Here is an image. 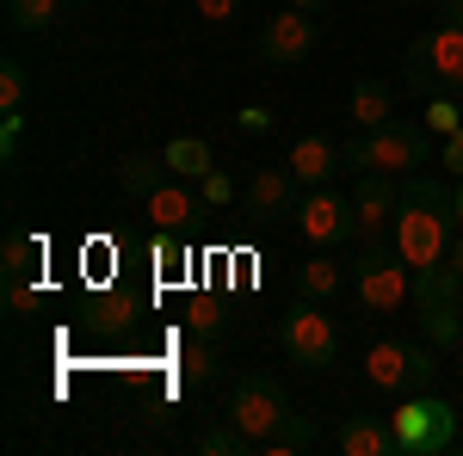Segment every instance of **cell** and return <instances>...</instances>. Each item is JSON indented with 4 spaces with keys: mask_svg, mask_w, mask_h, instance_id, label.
I'll use <instances>...</instances> for the list:
<instances>
[{
    "mask_svg": "<svg viewBox=\"0 0 463 456\" xmlns=\"http://www.w3.org/2000/svg\"><path fill=\"white\" fill-rule=\"evenodd\" d=\"M167 179H174V167H167L161 154H130V161L118 167V185H124L130 198H148V191H155V185H167Z\"/></svg>",
    "mask_w": 463,
    "mask_h": 456,
    "instance_id": "cell-19",
    "label": "cell"
},
{
    "mask_svg": "<svg viewBox=\"0 0 463 456\" xmlns=\"http://www.w3.org/2000/svg\"><path fill=\"white\" fill-rule=\"evenodd\" d=\"M285 414H290L285 383H272V377H241L235 395H229V425H241L253 444H266L285 425Z\"/></svg>",
    "mask_w": 463,
    "mask_h": 456,
    "instance_id": "cell-9",
    "label": "cell"
},
{
    "mask_svg": "<svg viewBox=\"0 0 463 456\" xmlns=\"http://www.w3.org/2000/svg\"><path fill=\"white\" fill-rule=\"evenodd\" d=\"M303 451H316V425L303 414H285V425L260 444V456H303Z\"/></svg>",
    "mask_w": 463,
    "mask_h": 456,
    "instance_id": "cell-22",
    "label": "cell"
},
{
    "mask_svg": "<svg viewBox=\"0 0 463 456\" xmlns=\"http://www.w3.org/2000/svg\"><path fill=\"white\" fill-rule=\"evenodd\" d=\"M346 117H353L358 130H383V124L395 117V87L377 80V74H358L353 93H346Z\"/></svg>",
    "mask_w": 463,
    "mask_h": 456,
    "instance_id": "cell-17",
    "label": "cell"
},
{
    "mask_svg": "<svg viewBox=\"0 0 463 456\" xmlns=\"http://www.w3.org/2000/svg\"><path fill=\"white\" fill-rule=\"evenodd\" d=\"M427 130L439 142L451 136V130H463V111H458V99H445V93H439V99H427Z\"/></svg>",
    "mask_w": 463,
    "mask_h": 456,
    "instance_id": "cell-27",
    "label": "cell"
},
{
    "mask_svg": "<svg viewBox=\"0 0 463 456\" xmlns=\"http://www.w3.org/2000/svg\"><path fill=\"white\" fill-rule=\"evenodd\" d=\"M297 228L316 247H334V241H346V235H358V210H353V198H340L334 185H316L297 204Z\"/></svg>",
    "mask_w": 463,
    "mask_h": 456,
    "instance_id": "cell-10",
    "label": "cell"
},
{
    "mask_svg": "<svg viewBox=\"0 0 463 456\" xmlns=\"http://www.w3.org/2000/svg\"><path fill=\"white\" fill-rule=\"evenodd\" d=\"M340 154H346L353 173H420L432 161V136L420 124L390 117L383 130H358L353 142H340Z\"/></svg>",
    "mask_w": 463,
    "mask_h": 456,
    "instance_id": "cell-3",
    "label": "cell"
},
{
    "mask_svg": "<svg viewBox=\"0 0 463 456\" xmlns=\"http://www.w3.org/2000/svg\"><path fill=\"white\" fill-rule=\"evenodd\" d=\"M241 130H248V136L272 130V111H266V106H248V111H241Z\"/></svg>",
    "mask_w": 463,
    "mask_h": 456,
    "instance_id": "cell-34",
    "label": "cell"
},
{
    "mask_svg": "<svg viewBox=\"0 0 463 456\" xmlns=\"http://www.w3.org/2000/svg\"><path fill=\"white\" fill-rule=\"evenodd\" d=\"M248 451H260L241 425H216V432H204L198 438V456H248Z\"/></svg>",
    "mask_w": 463,
    "mask_h": 456,
    "instance_id": "cell-25",
    "label": "cell"
},
{
    "mask_svg": "<svg viewBox=\"0 0 463 456\" xmlns=\"http://www.w3.org/2000/svg\"><path fill=\"white\" fill-rule=\"evenodd\" d=\"M297 204H303V185H297V173H290V167H260V173L248 179V191H241L248 222H279V216H297Z\"/></svg>",
    "mask_w": 463,
    "mask_h": 456,
    "instance_id": "cell-13",
    "label": "cell"
},
{
    "mask_svg": "<svg viewBox=\"0 0 463 456\" xmlns=\"http://www.w3.org/2000/svg\"><path fill=\"white\" fill-rule=\"evenodd\" d=\"M285 167L297 173L303 191H316V185H327V179L346 167V154H340V142H327V136H297V148L285 154Z\"/></svg>",
    "mask_w": 463,
    "mask_h": 456,
    "instance_id": "cell-15",
    "label": "cell"
},
{
    "mask_svg": "<svg viewBox=\"0 0 463 456\" xmlns=\"http://www.w3.org/2000/svg\"><path fill=\"white\" fill-rule=\"evenodd\" d=\"M408 302H414V315H420V327H427V340L439 351L463 340V278L451 265H420Z\"/></svg>",
    "mask_w": 463,
    "mask_h": 456,
    "instance_id": "cell-4",
    "label": "cell"
},
{
    "mask_svg": "<svg viewBox=\"0 0 463 456\" xmlns=\"http://www.w3.org/2000/svg\"><path fill=\"white\" fill-rule=\"evenodd\" d=\"M439 167H451V173L463 179V130H451V136H445V148H439Z\"/></svg>",
    "mask_w": 463,
    "mask_h": 456,
    "instance_id": "cell-33",
    "label": "cell"
},
{
    "mask_svg": "<svg viewBox=\"0 0 463 456\" xmlns=\"http://www.w3.org/2000/svg\"><path fill=\"white\" fill-rule=\"evenodd\" d=\"M37 265H43V241L25 235V228H13L6 247H0V272L6 278H37Z\"/></svg>",
    "mask_w": 463,
    "mask_h": 456,
    "instance_id": "cell-20",
    "label": "cell"
},
{
    "mask_svg": "<svg viewBox=\"0 0 463 456\" xmlns=\"http://www.w3.org/2000/svg\"><path fill=\"white\" fill-rule=\"evenodd\" d=\"M198 198H204V210H222V204L235 198V185H229V179H222V173L211 167V173L198 179Z\"/></svg>",
    "mask_w": 463,
    "mask_h": 456,
    "instance_id": "cell-28",
    "label": "cell"
},
{
    "mask_svg": "<svg viewBox=\"0 0 463 456\" xmlns=\"http://www.w3.org/2000/svg\"><path fill=\"white\" fill-rule=\"evenodd\" d=\"M19 130H25V111H0V161L19 154Z\"/></svg>",
    "mask_w": 463,
    "mask_h": 456,
    "instance_id": "cell-29",
    "label": "cell"
},
{
    "mask_svg": "<svg viewBox=\"0 0 463 456\" xmlns=\"http://www.w3.org/2000/svg\"><path fill=\"white\" fill-rule=\"evenodd\" d=\"M458 228H463V179H458Z\"/></svg>",
    "mask_w": 463,
    "mask_h": 456,
    "instance_id": "cell-38",
    "label": "cell"
},
{
    "mask_svg": "<svg viewBox=\"0 0 463 456\" xmlns=\"http://www.w3.org/2000/svg\"><path fill=\"white\" fill-rule=\"evenodd\" d=\"M161 161L174 167V179H192V185L216 167V154H211V142H204V136H174L167 148H161Z\"/></svg>",
    "mask_w": 463,
    "mask_h": 456,
    "instance_id": "cell-18",
    "label": "cell"
},
{
    "mask_svg": "<svg viewBox=\"0 0 463 456\" xmlns=\"http://www.w3.org/2000/svg\"><path fill=\"white\" fill-rule=\"evenodd\" d=\"M25 93H32V74H25V62H0V111H25Z\"/></svg>",
    "mask_w": 463,
    "mask_h": 456,
    "instance_id": "cell-26",
    "label": "cell"
},
{
    "mask_svg": "<svg viewBox=\"0 0 463 456\" xmlns=\"http://www.w3.org/2000/svg\"><path fill=\"white\" fill-rule=\"evenodd\" d=\"M390 241L414 272L420 265H445L451 241H458V185H445V179H432V173H408Z\"/></svg>",
    "mask_w": 463,
    "mask_h": 456,
    "instance_id": "cell-1",
    "label": "cell"
},
{
    "mask_svg": "<svg viewBox=\"0 0 463 456\" xmlns=\"http://www.w3.org/2000/svg\"><path fill=\"white\" fill-rule=\"evenodd\" d=\"M395 425V456H439L458 444V407L439 395H414L408 407L390 414Z\"/></svg>",
    "mask_w": 463,
    "mask_h": 456,
    "instance_id": "cell-6",
    "label": "cell"
},
{
    "mask_svg": "<svg viewBox=\"0 0 463 456\" xmlns=\"http://www.w3.org/2000/svg\"><path fill=\"white\" fill-rule=\"evenodd\" d=\"M6 309H37V290H32V278H6Z\"/></svg>",
    "mask_w": 463,
    "mask_h": 456,
    "instance_id": "cell-31",
    "label": "cell"
},
{
    "mask_svg": "<svg viewBox=\"0 0 463 456\" xmlns=\"http://www.w3.org/2000/svg\"><path fill=\"white\" fill-rule=\"evenodd\" d=\"M185 321H192V333H204V340H211L216 327H222V315H216V302H204V296H198V302L185 309Z\"/></svg>",
    "mask_w": 463,
    "mask_h": 456,
    "instance_id": "cell-30",
    "label": "cell"
},
{
    "mask_svg": "<svg viewBox=\"0 0 463 456\" xmlns=\"http://www.w3.org/2000/svg\"><path fill=\"white\" fill-rule=\"evenodd\" d=\"M260 56L279 62V69H297L303 56H316V13H272L260 25Z\"/></svg>",
    "mask_w": 463,
    "mask_h": 456,
    "instance_id": "cell-11",
    "label": "cell"
},
{
    "mask_svg": "<svg viewBox=\"0 0 463 456\" xmlns=\"http://www.w3.org/2000/svg\"><path fill=\"white\" fill-rule=\"evenodd\" d=\"M439 19H451V25H463V0H439Z\"/></svg>",
    "mask_w": 463,
    "mask_h": 456,
    "instance_id": "cell-35",
    "label": "cell"
},
{
    "mask_svg": "<svg viewBox=\"0 0 463 456\" xmlns=\"http://www.w3.org/2000/svg\"><path fill=\"white\" fill-rule=\"evenodd\" d=\"M432 351L427 346H408V340H377L364 351V377L377 388H395V395H427L432 383Z\"/></svg>",
    "mask_w": 463,
    "mask_h": 456,
    "instance_id": "cell-8",
    "label": "cell"
},
{
    "mask_svg": "<svg viewBox=\"0 0 463 456\" xmlns=\"http://www.w3.org/2000/svg\"><path fill=\"white\" fill-rule=\"evenodd\" d=\"M445 265H451V272H458V278H463V235H458V241H451V259H445Z\"/></svg>",
    "mask_w": 463,
    "mask_h": 456,
    "instance_id": "cell-36",
    "label": "cell"
},
{
    "mask_svg": "<svg viewBox=\"0 0 463 456\" xmlns=\"http://www.w3.org/2000/svg\"><path fill=\"white\" fill-rule=\"evenodd\" d=\"M279 346H285L290 364H303V370H327L334 358H340V327L334 315H321L316 296H297L279 321Z\"/></svg>",
    "mask_w": 463,
    "mask_h": 456,
    "instance_id": "cell-5",
    "label": "cell"
},
{
    "mask_svg": "<svg viewBox=\"0 0 463 456\" xmlns=\"http://www.w3.org/2000/svg\"><path fill=\"white\" fill-rule=\"evenodd\" d=\"M192 6H198V19H211V25H222V19L241 13V0H192Z\"/></svg>",
    "mask_w": 463,
    "mask_h": 456,
    "instance_id": "cell-32",
    "label": "cell"
},
{
    "mask_svg": "<svg viewBox=\"0 0 463 456\" xmlns=\"http://www.w3.org/2000/svg\"><path fill=\"white\" fill-rule=\"evenodd\" d=\"M340 284H346V272H340L327 253H316V259H303V272H297V296L327 302V296H340Z\"/></svg>",
    "mask_w": 463,
    "mask_h": 456,
    "instance_id": "cell-21",
    "label": "cell"
},
{
    "mask_svg": "<svg viewBox=\"0 0 463 456\" xmlns=\"http://www.w3.org/2000/svg\"><path fill=\"white\" fill-rule=\"evenodd\" d=\"M62 6H69V0H6V19H13L19 32H50Z\"/></svg>",
    "mask_w": 463,
    "mask_h": 456,
    "instance_id": "cell-24",
    "label": "cell"
},
{
    "mask_svg": "<svg viewBox=\"0 0 463 456\" xmlns=\"http://www.w3.org/2000/svg\"><path fill=\"white\" fill-rule=\"evenodd\" d=\"M334 451L340 456H395V425L383 414H353L334 432Z\"/></svg>",
    "mask_w": 463,
    "mask_h": 456,
    "instance_id": "cell-16",
    "label": "cell"
},
{
    "mask_svg": "<svg viewBox=\"0 0 463 456\" xmlns=\"http://www.w3.org/2000/svg\"><path fill=\"white\" fill-rule=\"evenodd\" d=\"M211 377H216V346L204 340V333H198L192 346L179 351V383H185V388H198V383H211Z\"/></svg>",
    "mask_w": 463,
    "mask_h": 456,
    "instance_id": "cell-23",
    "label": "cell"
},
{
    "mask_svg": "<svg viewBox=\"0 0 463 456\" xmlns=\"http://www.w3.org/2000/svg\"><path fill=\"white\" fill-rule=\"evenodd\" d=\"M353 284H358V302H364V309L390 315V309L408 302V290H414V265L395 253V241H377V247H364V253H358Z\"/></svg>",
    "mask_w": 463,
    "mask_h": 456,
    "instance_id": "cell-7",
    "label": "cell"
},
{
    "mask_svg": "<svg viewBox=\"0 0 463 456\" xmlns=\"http://www.w3.org/2000/svg\"><path fill=\"white\" fill-rule=\"evenodd\" d=\"M395 204H402V191H395V173H358L353 210H358V241H364V247L390 241V228H395Z\"/></svg>",
    "mask_w": 463,
    "mask_h": 456,
    "instance_id": "cell-12",
    "label": "cell"
},
{
    "mask_svg": "<svg viewBox=\"0 0 463 456\" xmlns=\"http://www.w3.org/2000/svg\"><path fill=\"white\" fill-rule=\"evenodd\" d=\"M290 6H297V13H321L327 0H290Z\"/></svg>",
    "mask_w": 463,
    "mask_h": 456,
    "instance_id": "cell-37",
    "label": "cell"
},
{
    "mask_svg": "<svg viewBox=\"0 0 463 456\" xmlns=\"http://www.w3.org/2000/svg\"><path fill=\"white\" fill-rule=\"evenodd\" d=\"M69 6H87V0H69Z\"/></svg>",
    "mask_w": 463,
    "mask_h": 456,
    "instance_id": "cell-39",
    "label": "cell"
},
{
    "mask_svg": "<svg viewBox=\"0 0 463 456\" xmlns=\"http://www.w3.org/2000/svg\"><path fill=\"white\" fill-rule=\"evenodd\" d=\"M143 210L155 228H167V235H179V228H192L198 216H204V198L192 191V179H167V185H155L143 198Z\"/></svg>",
    "mask_w": 463,
    "mask_h": 456,
    "instance_id": "cell-14",
    "label": "cell"
},
{
    "mask_svg": "<svg viewBox=\"0 0 463 456\" xmlns=\"http://www.w3.org/2000/svg\"><path fill=\"white\" fill-rule=\"evenodd\" d=\"M402 80H408V93H420V99H458L463 93V25L451 19H439L432 32H420L408 43V56H402Z\"/></svg>",
    "mask_w": 463,
    "mask_h": 456,
    "instance_id": "cell-2",
    "label": "cell"
}]
</instances>
